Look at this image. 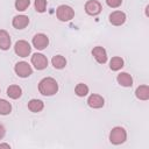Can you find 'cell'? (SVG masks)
Masks as SVG:
<instances>
[{
    "instance_id": "obj_6",
    "label": "cell",
    "mask_w": 149,
    "mask_h": 149,
    "mask_svg": "<svg viewBox=\"0 0 149 149\" xmlns=\"http://www.w3.org/2000/svg\"><path fill=\"white\" fill-rule=\"evenodd\" d=\"M31 64L36 70H43L48 66V58L43 54H34L31 56Z\"/></svg>"
},
{
    "instance_id": "obj_7",
    "label": "cell",
    "mask_w": 149,
    "mask_h": 149,
    "mask_svg": "<svg viewBox=\"0 0 149 149\" xmlns=\"http://www.w3.org/2000/svg\"><path fill=\"white\" fill-rule=\"evenodd\" d=\"M85 12L88 15H92V16L98 15L101 12V5H100V2L97 1V0H88L85 3Z\"/></svg>"
},
{
    "instance_id": "obj_8",
    "label": "cell",
    "mask_w": 149,
    "mask_h": 149,
    "mask_svg": "<svg viewBox=\"0 0 149 149\" xmlns=\"http://www.w3.org/2000/svg\"><path fill=\"white\" fill-rule=\"evenodd\" d=\"M49 44V38L47 37V35L44 34H36L33 37V45L37 49V50H43L48 47Z\"/></svg>"
},
{
    "instance_id": "obj_15",
    "label": "cell",
    "mask_w": 149,
    "mask_h": 149,
    "mask_svg": "<svg viewBox=\"0 0 149 149\" xmlns=\"http://www.w3.org/2000/svg\"><path fill=\"white\" fill-rule=\"evenodd\" d=\"M135 95L140 100H148L149 99V87H148V85H140L135 91Z\"/></svg>"
},
{
    "instance_id": "obj_4",
    "label": "cell",
    "mask_w": 149,
    "mask_h": 149,
    "mask_svg": "<svg viewBox=\"0 0 149 149\" xmlns=\"http://www.w3.org/2000/svg\"><path fill=\"white\" fill-rule=\"evenodd\" d=\"M14 51H15V54H16L17 56H20V57H28L29 54H30V51H31V47H30V44H29L27 41L20 40V41H17V42L15 43V45H14Z\"/></svg>"
},
{
    "instance_id": "obj_3",
    "label": "cell",
    "mask_w": 149,
    "mask_h": 149,
    "mask_svg": "<svg viewBox=\"0 0 149 149\" xmlns=\"http://www.w3.org/2000/svg\"><path fill=\"white\" fill-rule=\"evenodd\" d=\"M127 140V133L122 127H114L109 134V141L113 144H121Z\"/></svg>"
},
{
    "instance_id": "obj_11",
    "label": "cell",
    "mask_w": 149,
    "mask_h": 149,
    "mask_svg": "<svg viewBox=\"0 0 149 149\" xmlns=\"http://www.w3.org/2000/svg\"><path fill=\"white\" fill-rule=\"evenodd\" d=\"M12 24L16 29H23L29 24V17L26 15H16L13 17Z\"/></svg>"
},
{
    "instance_id": "obj_17",
    "label": "cell",
    "mask_w": 149,
    "mask_h": 149,
    "mask_svg": "<svg viewBox=\"0 0 149 149\" xmlns=\"http://www.w3.org/2000/svg\"><path fill=\"white\" fill-rule=\"evenodd\" d=\"M21 94H22V90L17 85H10L7 88V95L10 99H17V98L21 97Z\"/></svg>"
},
{
    "instance_id": "obj_12",
    "label": "cell",
    "mask_w": 149,
    "mask_h": 149,
    "mask_svg": "<svg viewBox=\"0 0 149 149\" xmlns=\"http://www.w3.org/2000/svg\"><path fill=\"white\" fill-rule=\"evenodd\" d=\"M104 104H105V100L100 94H91L87 99V105L92 108H101Z\"/></svg>"
},
{
    "instance_id": "obj_21",
    "label": "cell",
    "mask_w": 149,
    "mask_h": 149,
    "mask_svg": "<svg viewBox=\"0 0 149 149\" xmlns=\"http://www.w3.org/2000/svg\"><path fill=\"white\" fill-rule=\"evenodd\" d=\"M74 92L78 97H85L88 93V86L84 83H79L77 84V86L74 87Z\"/></svg>"
},
{
    "instance_id": "obj_1",
    "label": "cell",
    "mask_w": 149,
    "mask_h": 149,
    "mask_svg": "<svg viewBox=\"0 0 149 149\" xmlns=\"http://www.w3.org/2000/svg\"><path fill=\"white\" fill-rule=\"evenodd\" d=\"M38 91L43 95H54L58 91V84L54 78L45 77L38 83Z\"/></svg>"
},
{
    "instance_id": "obj_24",
    "label": "cell",
    "mask_w": 149,
    "mask_h": 149,
    "mask_svg": "<svg viewBox=\"0 0 149 149\" xmlns=\"http://www.w3.org/2000/svg\"><path fill=\"white\" fill-rule=\"evenodd\" d=\"M106 3L111 8H118L122 3V0H106Z\"/></svg>"
},
{
    "instance_id": "obj_10",
    "label": "cell",
    "mask_w": 149,
    "mask_h": 149,
    "mask_svg": "<svg viewBox=\"0 0 149 149\" xmlns=\"http://www.w3.org/2000/svg\"><path fill=\"white\" fill-rule=\"evenodd\" d=\"M126 21V14L121 10H115L109 14V22L113 26H121Z\"/></svg>"
},
{
    "instance_id": "obj_22",
    "label": "cell",
    "mask_w": 149,
    "mask_h": 149,
    "mask_svg": "<svg viewBox=\"0 0 149 149\" xmlns=\"http://www.w3.org/2000/svg\"><path fill=\"white\" fill-rule=\"evenodd\" d=\"M30 5V0H15V8L20 12L26 10Z\"/></svg>"
},
{
    "instance_id": "obj_2",
    "label": "cell",
    "mask_w": 149,
    "mask_h": 149,
    "mask_svg": "<svg viewBox=\"0 0 149 149\" xmlns=\"http://www.w3.org/2000/svg\"><path fill=\"white\" fill-rule=\"evenodd\" d=\"M56 15H57V19L59 21L66 22V21H70V20L73 19L74 10H73L72 7H70L68 5H61L56 9Z\"/></svg>"
},
{
    "instance_id": "obj_23",
    "label": "cell",
    "mask_w": 149,
    "mask_h": 149,
    "mask_svg": "<svg viewBox=\"0 0 149 149\" xmlns=\"http://www.w3.org/2000/svg\"><path fill=\"white\" fill-rule=\"evenodd\" d=\"M35 9L38 13H43L47 9V0H35Z\"/></svg>"
},
{
    "instance_id": "obj_26",
    "label": "cell",
    "mask_w": 149,
    "mask_h": 149,
    "mask_svg": "<svg viewBox=\"0 0 149 149\" xmlns=\"http://www.w3.org/2000/svg\"><path fill=\"white\" fill-rule=\"evenodd\" d=\"M0 148H7V149H9L10 146L8 143H0Z\"/></svg>"
},
{
    "instance_id": "obj_9",
    "label": "cell",
    "mask_w": 149,
    "mask_h": 149,
    "mask_svg": "<svg viewBox=\"0 0 149 149\" xmlns=\"http://www.w3.org/2000/svg\"><path fill=\"white\" fill-rule=\"evenodd\" d=\"M92 55L99 64H105L107 62V52L102 47H94L92 50Z\"/></svg>"
},
{
    "instance_id": "obj_18",
    "label": "cell",
    "mask_w": 149,
    "mask_h": 149,
    "mask_svg": "<svg viewBox=\"0 0 149 149\" xmlns=\"http://www.w3.org/2000/svg\"><path fill=\"white\" fill-rule=\"evenodd\" d=\"M51 63H52V65H54L55 69L61 70V69L65 68V65H66V59H65V57H63L62 55H56V56L52 57Z\"/></svg>"
},
{
    "instance_id": "obj_16",
    "label": "cell",
    "mask_w": 149,
    "mask_h": 149,
    "mask_svg": "<svg viewBox=\"0 0 149 149\" xmlns=\"http://www.w3.org/2000/svg\"><path fill=\"white\" fill-rule=\"evenodd\" d=\"M44 107V104L43 101L38 100V99H31L29 102H28V108L29 111H31L33 113H38L43 109Z\"/></svg>"
},
{
    "instance_id": "obj_14",
    "label": "cell",
    "mask_w": 149,
    "mask_h": 149,
    "mask_svg": "<svg viewBox=\"0 0 149 149\" xmlns=\"http://www.w3.org/2000/svg\"><path fill=\"white\" fill-rule=\"evenodd\" d=\"M10 36L9 34L3 30V29H0V49L1 50H8L9 47H10Z\"/></svg>"
},
{
    "instance_id": "obj_20",
    "label": "cell",
    "mask_w": 149,
    "mask_h": 149,
    "mask_svg": "<svg viewBox=\"0 0 149 149\" xmlns=\"http://www.w3.org/2000/svg\"><path fill=\"white\" fill-rule=\"evenodd\" d=\"M12 112V105L5 99H0V114L1 115H7Z\"/></svg>"
},
{
    "instance_id": "obj_19",
    "label": "cell",
    "mask_w": 149,
    "mask_h": 149,
    "mask_svg": "<svg viewBox=\"0 0 149 149\" xmlns=\"http://www.w3.org/2000/svg\"><path fill=\"white\" fill-rule=\"evenodd\" d=\"M122 66H123V59H122L121 57L115 56V57H113V58L111 59V62H109V68H111L112 71H119Z\"/></svg>"
},
{
    "instance_id": "obj_25",
    "label": "cell",
    "mask_w": 149,
    "mask_h": 149,
    "mask_svg": "<svg viewBox=\"0 0 149 149\" xmlns=\"http://www.w3.org/2000/svg\"><path fill=\"white\" fill-rule=\"evenodd\" d=\"M5 134H6V128L2 125H0V140L5 136Z\"/></svg>"
},
{
    "instance_id": "obj_5",
    "label": "cell",
    "mask_w": 149,
    "mask_h": 149,
    "mask_svg": "<svg viewBox=\"0 0 149 149\" xmlns=\"http://www.w3.org/2000/svg\"><path fill=\"white\" fill-rule=\"evenodd\" d=\"M14 70H15V73L19 77H21V78H27V77H29L33 73L31 66L27 62H24V61L17 62L15 64V66H14Z\"/></svg>"
},
{
    "instance_id": "obj_13",
    "label": "cell",
    "mask_w": 149,
    "mask_h": 149,
    "mask_svg": "<svg viewBox=\"0 0 149 149\" xmlns=\"http://www.w3.org/2000/svg\"><path fill=\"white\" fill-rule=\"evenodd\" d=\"M116 80L118 83L121 85V86H125V87H130L133 85V78L129 73L127 72H121L118 74L116 77Z\"/></svg>"
}]
</instances>
